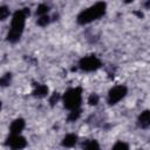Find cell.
<instances>
[{"instance_id":"1","label":"cell","mask_w":150,"mask_h":150,"mask_svg":"<svg viewBox=\"0 0 150 150\" xmlns=\"http://www.w3.org/2000/svg\"><path fill=\"white\" fill-rule=\"evenodd\" d=\"M27 15H29V9L23 8L19 9L13 14L12 22H11V29L7 34V40L12 43H15L21 38V34L25 28V21Z\"/></svg>"},{"instance_id":"2","label":"cell","mask_w":150,"mask_h":150,"mask_svg":"<svg viewBox=\"0 0 150 150\" xmlns=\"http://www.w3.org/2000/svg\"><path fill=\"white\" fill-rule=\"evenodd\" d=\"M105 4L104 2H96L95 5H93L91 7L82 11L79 15H77V22L80 25H86L89 23L94 20L100 19L101 16L104 15L105 13Z\"/></svg>"},{"instance_id":"3","label":"cell","mask_w":150,"mask_h":150,"mask_svg":"<svg viewBox=\"0 0 150 150\" xmlns=\"http://www.w3.org/2000/svg\"><path fill=\"white\" fill-rule=\"evenodd\" d=\"M82 102V89L80 87L70 88L63 94V105L69 109H79Z\"/></svg>"},{"instance_id":"4","label":"cell","mask_w":150,"mask_h":150,"mask_svg":"<svg viewBox=\"0 0 150 150\" xmlns=\"http://www.w3.org/2000/svg\"><path fill=\"white\" fill-rule=\"evenodd\" d=\"M101 66H102L101 60L95 55L84 56L79 62V67L84 71H94V70L98 69Z\"/></svg>"},{"instance_id":"5","label":"cell","mask_w":150,"mask_h":150,"mask_svg":"<svg viewBox=\"0 0 150 150\" xmlns=\"http://www.w3.org/2000/svg\"><path fill=\"white\" fill-rule=\"evenodd\" d=\"M127 91H128L127 87L125 86H122V84L111 88L109 90V94H108V103L110 105L116 104L117 102H120L127 95Z\"/></svg>"},{"instance_id":"6","label":"cell","mask_w":150,"mask_h":150,"mask_svg":"<svg viewBox=\"0 0 150 150\" xmlns=\"http://www.w3.org/2000/svg\"><path fill=\"white\" fill-rule=\"evenodd\" d=\"M6 144L12 150H21V149H23L27 145V141L21 135H13V134H11L7 137V139H6Z\"/></svg>"},{"instance_id":"7","label":"cell","mask_w":150,"mask_h":150,"mask_svg":"<svg viewBox=\"0 0 150 150\" xmlns=\"http://www.w3.org/2000/svg\"><path fill=\"white\" fill-rule=\"evenodd\" d=\"M23 128H25V120H22V118H16V120H14V121L11 123L9 131H11V134H13V135H20V132L23 130Z\"/></svg>"},{"instance_id":"8","label":"cell","mask_w":150,"mask_h":150,"mask_svg":"<svg viewBox=\"0 0 150 150\" xmlns=\"http://www.w3.org/2000/svg\"><path fill=\"white\" fill-rule=\"evenodd\" d=\"M138 125L141 128H148L150 125V111L149 110H144L143 112H141V115L138 116Z\"/></svg>"},{"instance_id":"9","label":"cell","mask_w":150,"mask_h":150,"mask_svg":"<svg viewBox=\"0 0 150 150\" xmlns=\"http://www.w3.org/2000/svg\"><path fill=\"white\" fill-rule=\"evenodd\" d=\"M77 142V136L75 134H68L63 137L62 139V145L66 146V148H71L76 144Z\"/></svg>"},{"instance_id":"10","label":"cell","mask_w":150,"mask_h":150,"mask_svg":"<svg viewBox=\"0 0 150 150\" xmlns=\"http://www.w3.org/2000/svg\"><path fill=\"white\" fill-rule=\"evenodd\" d=\"M34 96L36 97H45L48 94V87L45 84H36L35 89H34Z\"/></svg>"},{"instance_id":"11","label":"cell","mask_w":150,"mask_h":150,"mask_svg":"<svg viewBox=\"0 0 150 150\" xmlns=\"http://www.w3.org/2000/svg\"><path fill=\"white\" fill-rule=\"evenodd\" d=\"M83 149L84 150H100V145L97 141L95 139H88L83 143Z\"/></svg>"},{"instance_id":"12","label":"cell","mask_w":150,"mask_h":150,"mask_svg":"<svg viewBox=\"0 0 150 150\" xmlns=\"http://www.w3.org/2000/svg\"><path fill=\"white\" fill-rule=\"evenodd\" d=\"M80 116H81V109H80V108H79V109H74V110L70 111V114L68 115V118H67V120H68L69 122H75Z\"/></svg>"},{"instance_id":"13","label":"cell","mask_w":150,"mask_h":150,"mask_svg":"<svg viewBox=\"0 0 150 150\" xmlns=\"http://www.w3.org/2000/svg\"><path fill=\"white\" fill-rule=\"evenodd\" d=\"M48 11H49V7L47 5H45V4H41L36 8V14L40 15V16H43V15H47Z\"/></svg>"},{"instance_id":"14","label":"cell","mask_w":150,"mask_h":150,"mask_svg":"<svg viewBox=\"0 0 150 150\" xmlns=\"http://www.w3.org/2000/svg\"><path fill=\"white\" fill-rule=\"evenodd\" d=\"M111 150H129V145L127 144V143H124V142H117V143H115V145L112 146V149Z\"/></svg>"},{"instance_id":"15","label":"cell","mask_w":150,"mask_h":150,"mask_svg":"<svg viewBox=\"0 0 150 150\" xmlns=\"http://www.w3.org/2000/svg\"><path fill=\"white\" fill-rule=\"evenodd\" d=\"M49 16L48 15H43V16H40L39 19H38V25L39 26H41V27H45V26H47L48 23H49Z\"/></svg>"},{"instance_id":"16","label":"cell","mask_w":150,"mask_h":150,"mask_svg":"<svg viewBox=\"0 0 150 150\" xmlns=\"http://www.w3.org/2000/svg\"><path fill=\"white\" fill-rule=\"evenodd\" d=\"M98 101H100V97H98V95L97 94H91L90 96H89V98H88V103L90 104V105H96L97 103H98Z\"/></svg>"},{"instance_id":"17","label":"cell","mask_w":150,"mask_h":150,"mask_svg":"<svg viewBox=\"0 0 150 150\" xmlns=\"http://www.w3.org/2000/svg\"><path fill=\"white\" fill-rule=\"evenodd\" d=\"M11 74L9 73H7V74H5L2 77H1V80H0V83H1V86L2 87H6V86H8L9 84V82H11Z\"/></svg>"},{"instance_id":"18","label":"cell","mask_w":150,"mask_h":150,"mask_svg":"<svg viewBox=\"0 0 150 150\" xmlns=\"http://www.w3.org/2000/svg\"><path fill=\"white\" fill-rule=\"evenodd\" d=\"M9 15V11L6 6H1L0 7V20H5L7 16Z\"/></svg>"},{"instance_id":"19","label":"cell","mask_w":150,"mask_h":150,"mask_svg":"<svg viewBox=\"0 0 150 150\" xmlns=\"http://www.w3.org/2000/svg\"><path fill=\"white\" fill-rule=\"evenodd\" d=\"M59 98H60V94L59 93H53L52 94V96H50V98H49V103H50V105H54L57 101H59Z\"/></svg>"},{"instance_id":"20","label":"cell","mask_w":150,"mask_h":150,"mask_svg":"<svg viewBox=\"0 0 150 150\" xmlns=\"http://www.w3.org/2000/svg\"><path fill=\"white\" fill-rule=\"evenodd\" d=\"M135 14H136V15H138L139 18H143V14H142V13H139V12H135Z\"/></svg>"}]
</instances>
